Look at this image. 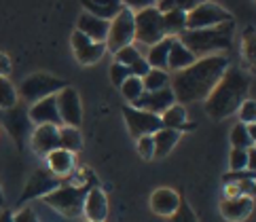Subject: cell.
<instances>
[{
	"label": "cell",
	"mask_w": 256,
	"mask_h": 222,
	"mask_svg": "<svg viewBox=\"0 0 256 222\" xmlns=\"http://www.w3.org/2000/svg\"><path fill=\"white\" fill-rule=\"evenodd\" d=\"M250 85V74H246L240 68H226L220 80L216 82V87L206 98V112L216 121L235 114L240 106L248 100Z\"/></svg>",
	"instance_id": "obj_2"
},
{
	"label": "cell",
	"mask_w": 256,
	"mask_h": 222,
	"mask_svg": "<svg viewBox=\"0 0 256 222\" xmlns=\"http://www.w3.org/2000/svg\"><path fill=\"white\" fill-rule=\"evenodd\" d=\"M58 100V112L62 118V125L66 127H76L83 121V106H80V98H78V91L74 87H64L62 91L56 94Z\"/></svg>",
	"instance_id": "obj_10"
},
{
	"label": "cell",
	"mask_w": 256,
	"mask_h": 222,
	"mask_svg": "<svg viewBox=\"0 0 256 222\" xmlns=\"http://www.w3.org/2000/svg\"><path fill=\"white\" fill-rule=\"evenodd\" d=\"M248 172H256V146L248 148Z\"/></svg>",
	"instance_id": "obj_44"
},
{
	"label": "cell",
	"mask_w": 256,
	"mask_h": 222,
	"mask_svg": "<svg viewBox=\"0 0 256 222\" xmlns=\"http://www.w3.org/2000/svg\"><path fill=\"white\" fill-rule=\"evenodd\" d=\"M0 222H13V212L4 210L2 214H0Z\"/></svg>",
	"instance_id": "obj_46"
},
{
	"label": "cell",
	"mask_w": 256,
	"mask_h": 222,
	"mask_svg": "<svg viewBox=\"0 0 256 222\" xmlns=\"http://www.w3.org/2000/svg\"><path fill=\"white\" fill-rule=\"evenodd\" d=\"M204 0H159L157 8L159 13H168V11H182V13H188L193 11L195 6H199Z\"/></svg>",
	"instance_id": "obj_30"
},
{
	"label": "cell",
	"mask_w": 256,
	"mask_h": 222,
	"mask_svg": "<svg viewBox=\"0 0 256 222\" xmlns=\"http://www.w3.org/2000/svg\"><path fill=\"white\" fill-rule=\"evenodd\" d=\"M172 222H199V220H197V216H195V212L190 210L188 203L182 201V203H180V208L174 212Z\"/></svg>",
	"instance_id": "obj_38"
},
{
	"label": "cell",
	"mask_w": 256,
	"mask_h": 222,
	"mask_svg": "<svg viewBox=\"0 0 256 222\" xmlns=\"http://www.w3.org/2000/svg\"><path fill=\"white\" fill-rule=\"evenodd\" d=\"M240 123H244V125H252V123H256V102L254 100H246L244 104L240 106Z\"/></svg>",
	"instance_id": "obj_36"
},
{
	"label": "cell",
	"mask_w": 256,
	"mask_h": 222,
	"mask_svg": "<svg viewBox=\"0 0 256 222\" xmlns=\"http://www.w3.org/2000/svg\"><path fill=\"white\" fill-rule=\"evenodd\" d=\"M85 222H89V220H85Z\"/></svg>",
	"instance_id": "obj_49"
},
{
	"label": "cell",
	"mask_w": 256,
	"mask_h": 222,
	"mask_svg": "<svg viewBox=\"0 0 256 222\" xmlns=\"http://www.w3.org/2000/svg\"><path fill=\"white\" fill-rule=\"evenodd\" d=\"M134 38L140 40L142 44H148V47L157 44L161 38H166L163 15L159 13L157 6L134 13Z\"/></svg>",
	"instance_id": "obj_5"
},
{
	"label": "cell",
	"mask_w": 256,
	"mask_h": 222,
	"mask_svg": "<svg viewBox=\"0 0 256 222\" xmlns=\"http://www.w3.org/2000/svg\"><path fill=\"white\" fill-rule=\"evenodd\" d=\"M180 140V132L176 129H166L161 127L157 134H152V142H154V159H163V156H168L174 146L178 144Z\"/></svg>",
	"instance_id": "obj_25"
},
{
	"label": "cell",
	"mask_w": 256,
	"mask_h": 222,
	"mask_svg": "<svg viewBox=\"0 0 256 222\" xmlns=\"http://www.w3.org/2000/svg\"><path fill=\"white\" fill-rule=\"evenodd\" d=\"M108 26H110V22H104V20H100V17H96V15L83 13V15L78 17L76 32L85 34L87 38H91L94 42H106Z\"/></svg>",
	"instance_id": "obj_20"
},
{
	"label": "cell",
	"mask_w": 256,
	"mask_h": 222,
	"mask_svg": "<svg viewBox=\"0 0 256 222\" xmlns=\"http://www.w3.org/2000/svg\"><path fill=\"white\" fill-rule=\"evenodd\" d=\"M226 22H233V15L208 0L186 13V30H204V28H214Z\"/></svg>",
	"instance_id": "obj_7"
},
{
	"label": "cell",
	"mask_w": 256,
	"mask_h": 222,
	"mask_svg": "<svg viewBox=\"0 0 256 222\" xmlns=\"http://www.w3.org/2000/svg\"><path fill=\"white\" fill-rule=\"evenodd\" d=\"M80 4L85 6V13L96 15L104 22H112L123 8L121 0H80Z\"/></svg>",
	"instance_id": "obj_21"
},
{
	"label": "cell",
	"mask_w": 256,
	"mask_h": 222,
	"mask_svg": "<svg viewBox=\"0 0 256 222\" xmlns=\"http://www.w3.org/2000/svg\"><path fill=\"white\" fill-rule=\"evenodd\" d=\"M121 94H123V98H125L127 102H130V104H134V102L144 94L142 78H138V76H130V78H127L123 85H121Z\"/></svg>",
	"instance_id": "obj_33"
},
{
	"label": "cell",
	"mask_w": 256,
	"mask_h": 222,
	"mask_svg": "<svg viewBox=\"0 0 256 222\" xmlns=\"http://www.w3.org/2000/svg\"><path fill=\"white\" fill-rule=\"evenodd\" d=\"M64 182H66V180L58 178V176L51 174L47 168L36 170V172L30 176L28 184H26V188H24L22 197H20V203H26V201H32V199H38V197L49 195V192H53L56 188H60Z\"/></svg>",
	"instance_id": "obj_9"
},
{
	"label": "cell",
	"mask_w": 256,
	"mask_h": 222,
	"mask_svg": "<svg viewBox=\"0 0 256 222\" xmlns=\"http://www.w3.org/2000/svg\"><path fill=\"white\" fill-rule=\"evenodd\" d=\"M28 116L32 125H62V118L58 112V100L56 96H49V98H42L38 102H34L32 108L28 110Z\"/></svg>",
	"instance_id": "obj_15"
},
{
	"label": "cell",
	"mask_w": 256,
	"mask_h": 222,
	"mask_svg": "<svg viewBox=\"0 0 256 222\" xmlns=\"http://www.w3.org/2000/svg\"><path fill=\"white\" fill-rule=\"evenodd\" d=\"M8 70H11V62H8V58L4 53H0V76L8 74Z\"/></svg>",
	"instance_id": "obj_45"
},
{
	"label": "cell",
	"mask_w": 256,
	"mask_h": 222,
	"mask_svg": "<svg viewBox=\"0 0 256 222\" xmlns=\"http://www.w3.org/2000/svg\"><path fill=\"white\" fill-rule=\"evenodd\" d=\"M30 142H32L34 152L47 156L49 152L60 148V127L36 125V129H32V134H30Z\"/></svg>",
	"instance_id": "obj_16"
},
{
	"label": "cell",
	"mask_w": 256,
	"mask_h": 222,
	"mask_svg": "<svg viewBox=\"0 0 256 222\" xmlns=\"http://www.w3.org/2000/svg\"><path fill=\"white\" fill-rule=\"evenodd\" d=\"M4 206V195H2V188H0V208Z\"/></svg>",
	"instance_id": "obj_47"
},
{
	"label": "cell",
	"mask_w": 256,
	"mask_h": 222,
	"mask_svg": "<svg viewBox=\"0 0 256 222\" xmlns=\"http://www.w3.org/2000/svg\"><path fill=\"white\" fill-rule=\"evenodd\" d=\"M254 178V174L248 172V170H244V172H228L224 176V184L226 182H240V180H252Z\"/></svg>",
	"instance_id": "obj_43"
},
{
	"label": "cell",
	"mask_w": 256,
	"mask_h": 222,
	"mask_svg": "<svg viewBox=\"0 0 256 222\" xmlns=\"http://www.w3.org/2000/svg\"><path fill=\"white\" fill-rule=\"evenodd\" d=\"M226 68L228 58H224V55H208V58H201L195 64H190L188 68L176 72L170 78V89L174 91L176 104L184 106L206 100Z\"/></svg>",
	"instance_id": "obj_1"
},
{
	"label": "cell",
	"mask_w": 256,
	"mask_h": 222,
	"mask_svg": "<svg viewBox=\"0 0 256 222\" xmlns=\"http://www.w3.org/2000/svg\"><path fill=\"white\" fill-rule=\"evenodd\" d=\"M233 30H235V24L226 22L214 28H204V30H184L178 36V40L199 60V58L214 55L218 51L231 49Z\"/></svg>",
	"instance_id": "obj_3"
},
{
	"label": "cell",
	"mask_w": 256,
	"mask_h": 222,
	"mask_svg": "<svg viewBox=\"0 0 256 222\" xmlns=\"http://www.w3.org/2000/svg\"><path fill=\"white\" fill-rule=\"evenodd\" d=\"M83 146V138H80V132L76 127H60V148L62 150H68L74 154L76 150H80Z\"/></svg>",
	"instance_id": "obj_28"
},
{
	"label": "cell",
	"mask_w": 256,
	"mask_h": 222,
	"mask_svg": "<svg viewBox=\"0 0 256 222\" xmlns=\"http://www.w3.org/2000/svg\"><path fill=\"white\" fill-rule=\"evenodd\" d=\"M66 87V82L62 78H56L51 74H44V72H38V74H32V76L26 78L22 85H20V98L26 100V102H38L42 98H49V96H56L58 91H62Z\"/></svg>",
	"instance_id": "obj_6"
},
{
	"label": "cell",
	"mask_w": 256,
	"mask_h": 222,
	"mask_svg": "<svg viewBox=\"0 0 256 222\" xmlns=\"http://www.w3.org/2000/svg\"><path fill=\"white\" fill-rule=\"evenodd\" d=\"M159 118H161V127H166V129H176V132H186V129H195L193 123H188V121H186V108L182 106V104H174V106H170Z\"/></svg>",
	"instance_id": "obj_23"
},
{
	"label": "cell",
	"mask_w": 256,
	"mask_h": 222,
	"mask_svg": "<svg viewBox=\"0 0 256 222\" xmlns=\"http://www.w3.org/2000/svg\"><path fill=\"white\" fill-rule=\"evenodd\" d=\"M13 222H38V216L32 208H24L22 212L13 214Z\"/></svg>",
	"instance_id": "obj_41"
},
{
	"label": "cell",
	"mask_w": 256,
	"mask_h": 222,
	"mask_svg": "<svg viewBox=\"0 0 256 222\" xmlns=\"http://www.w3.org/2000/svg\"><path fill=\"white\" fill-rule=\"evenodd\" d=\"M72 51H74L76 60L83 64V66H91L104 58L106 53V42H94L91 38H87L85 34L74 32L72 34Z\"/></svg>",
	"instance_id": "obj_14"
},
{
	"label": "cell",
	"mask_w": 256,
	"mask_h": 222,
	"mask_svg": "<svg viewBox=\"0 0 256 222\" xmlns=\"http://www.w3.org/2000/svg\"><path fill=\"white\" fill-rule=\"evenodd\" d=\"M123 116H125V123L130 134L138 140L142 136H152L161 129V118L157 114H150L146 110L140 108H134V106H125L123 108Z\"/></svg>",
	"instance_id": "obj_11"
},
{
	"label": "cell",
	"mask_w": 256,
	"mask_h": 222,
	"mask_svg": "<svg viewBox=\"0 0 256 222\" xmlns=\"http://www.w3.org/2000/svg\"><path fill=\"white\" fill-rule=\"evenodd\" d=\"M172 40L174 36H166L161 38L157 44H152L146 53V64L148 68H154V70H168V55H170V47H172Z\"/></svg>",
	"instance_id": "obj_26"
},
{
	"label": "cell",
	"mask_w": 256,
	"mask_h": 222,
	"mask_svg": "<svg viewBox=\"0 0 256 222\" xmlns=\"http://www.w3.org/2000/svg\"><path fill=\"white\" fill-rule=\"evenodd\" d=\"M254 210V197H231L220 203V214L228 222H244Z\"/></svg>",
	"instance_id": "obj_17"
},
{
	"label": "cell",
	"mask_w": 256,
	"mask_h": 222,
	"mask_svg": "<svg viewBox=\"0 0 256 222\" xmlns=\"http://www.w3.org/2000/svg\"><path fill=\"white\" fill-rule=\"evenodd\" d=\"M142 87H144V91H159V89L170 87V74H168V70H154V68H150L142 76Z\"/></svg>",
	"instance_id": "obj_29"
},
{
	"label": "cell",
	"mask_w": 256,
	"mask_h": 222,
	"mask_svg": "<svg viewBox=\"0 0 256 222\" xmlns=\"http://www.w3.org/2000/svg\"><path fill=\"white\" fill-rule=\"evenodd\" d=\"M161 15H163V30H166V36H174V38H176V34H182L186 30V13L168 11Z\"/></svg>",
	"instance_id": "obj_27"
},
{
	"label": "cell",
	"mask_w": 256,
	"mask_h": 222,
	"mask_svg": "<svg viewBox=\"0 0 256 222\" xmlns=\"http://www.w3.org/2000/svg\"><path fill=\"white\" fill-rule=\"evenodd\" d=\"M83 214L87 216L89 222H104L108 216V199L102 192V188H89L85 203H83Z\"/></svg>",
	"instance_id": "obj_18"
},
{
	"label": "cell",
	"mask_w": 256,
	"mask_h": 222,
	"mask_svg": "<svg viewBox=\"0 0 256 222\" xmlns=\"http://www.w3.org/2000/svg\"><path fill=\"white\" fill-rule=\"evenodd\" d=\"M89 188L94 186H87V184H70V182H64L60 188H56L49 195H44L42 201L51 206L53 210H58L60 214L68 216V218H76L83 214V203Z\"/></svg>",
	"instance_id": "obj_4"
},
{
	"label": "cell",
	"mask_w": 256,
	"mask_h": 222,
	"mask_svg": "<svg viewBox=\"0 0 256 222\" xmlns=\"http://www.w3.org/2000/svg\"><path fill=\"white\" fill-rule=\"evenodd\" d=\"M47 165H49L47 170L51 174H56L58 178H66V176L72 172V168H74V154L58 148V150L47 154Z\"/></svg>",
	"instance_id": "obj_24"
},
{
	"label": "cell",
	"mask_w": 256,
	"mask_h": 222,
	"mask_svg": "<svg viewBox=\"0 0 256 222\" xmlns=\"http://www.w3.org/2000/svg\"><path fill=\"white\" fill-rule=\"evenodd\" d=\"M114 62L116 64H121V66H125V68H130L134 62H138L140 58H142V53L134 47V44H127V47H123V49H118L116 53H114Z\"/></svg>",
	"instance_id": "obj_34"
},
{
	"label": "cell",
	"mask_w": 256,
	"mask_h": 222,
	"mask_svg": "<svg viewBox=\"0 0 256 222\" xmlns=\"http://www.w3.org/2000/svg\"><path fill=\"white\" fill-rule=\"evenodd\" d=\"M134 40V13L130 8H121L114 20L108 26V34H106V49L116 53L118 49L132 44Z\"/></svg>",
	"instance_id": "obj_8"
},
{
	"label": "cell",
	"mask_w": 256,
	"mask_h": 222,
	"mask_svg": "<svg viewBox=\"0 0 256 222\" xmlns=\"http://www.w3.org/2000/svg\"><path fill=\"white\" fill-rule=\"evenodd\" d=\"M121 4L125 8H130L132 13H138V11H144V8H150V6H157L154 0H121Z\"/></svg>",
	"instance_id": "obj_40"
},
{
	"label": "cell",
	"mask_w": 256,
	"mask_h": 222,
	"mask_svg": "<svg viewBox=\"0 0 256 222\" xmlns=\"http://www.w3.org/2000/svg\"><path fill=\"white\" fill-rule=\"evenodd\" d=\"M228 168H231V172H244V170H248V150L233 148L231 156H228Z\"/></svg>",
	"instance_id": "obj_35"
},
{
	"label": "cell",
	"mask_w": 256,
	"mask_h": 222,
	"mask_svg": "<svg viewBox=\"0 0 256 222\" xmlns=\"http://www.w3.org/2000/svg\"><path fill=\"white\" fill-rule=\"evenodd\" d=\"M180 203H182V199L174 188H159V190H154L150 197V210L159 216L172 218L174 212L180 208Z\"/></svg>",
	"instance_id": "obj_19"
},
{
	"label": "cell",
	"mask_w": 256,
	"mask_h": 222,
	"mask_svg": "<svg viewBox=\"0 0 256 222\" xmlns=\"http://www.w3.org/2000/svg\"><path fill=\"white\" fill-rule=\"evenodd\" d=\"M197 58L190 53L184 44H182L178 38L172 40V47H170V55H168V70H174V72H180L188 68L190 64H195Z\"/></svg>",
	"instance_id": "obj_22"
},
{
	"label": "cell",
	"mask_w": 256,
	"mask_h": 222,
	"mask_svg": "<svg viewBox=\"0 0 256 222\" xmlns=\"http://www.w3.org/2000/svg\"><path fill=\"white\" fill-rule=\"evenodd\" d=\"M130 76H132L130 70H127L125 66H121V64H116V62H114L112 66H110V80H112V85H114V87H121Z\"/></svg>",
	"instance_id": "obj_39"
},
{
	"label": "cell",
	"mask_w": 256,
	"mask_h": 222,
	"mask_svg": "<svg viewBox=\"0 0 256 222\" xmlns=\"http://www.w3.org/2000/svg\"><path fill=\"white\" fill-rule=\"evenodd\" d=\"M174 104H176L174 91L170 87H166V89H159V91H144V94L136 100L132 106L140 108V110H146V112H150V114L161 116Z\"/></svg>",
	"instance_id": "obj_13"
},
{
	"label": "cell",
	"mask_w": 256,
	"mask_h": 222,
	"mask_svg": "<svg viewBox=\"0 0 256 222\" xmlns=\"http://www.w3.org/2000/svg\"><path fill=\"white\" fill-rule=\"evenodd\" d=\"M127 70H130V74H132V76H138V78H142L144 74L148 72L150 68H148V64H146V60H144V58H140L138 62H134L132 66L127 68Z\"/></svg>",
	"instance_id": "obj_42"
},
{
	"label": "cell",
	"mask_w": 256,
	"mask_h": 222,
	"mask_svg": "<svg viewBox=\"0 0 256 222\" xmlns=\"http://www.w3.org/2000/svg\"><path fill=\"white\" fill-rule=\"evenodd\" d=\"M154 2H159V0H154Z\"/></svg>",
	"instance_id": "obj_48"
},
{
	"label": "cell",
	"mask_w": 256,
	"mask_h": 222,
	"mask_svg": "<svg viewBox=\"0 0 256 222\" xmlns=\"http://www.w3.org/2000/svg\"><path fill=\"white\" fill-rule=\"evenodd\" d=\"M136 142H138V152H140L142 159H146V161L154 159V142H152V136H142Z\"/></svg>",
	"instance_id": "obj_37"
},
{
	"label": "cell",
	"mask_w": 256,
	"mask_h": 222,
	"mask_svg": "<svg viewBox=\"0 0 256 222\" xmlns=\"http://www.w3.org/2000/svg\"><path fill=\"white\" fill-rule=\"evenodd\" d=\"M17 104V91L6 76H0V108L8 110Z\"/></svg>",
	"instance_id": "obj_32"
},
{
	"label": "cell",
	"mask_w": 256,
	"mask_h": 222,
	"mask_svg": "<svg viewBox=\"0 0 256 222\" xmlns=\"http://www.w3.org/2000/svg\"><path fill=\"white\" fill-rule=\"evenodd\" d=\"M2 123L6 127V132L11 134V138L17 142V146L24 148V142L28 140L30 134H32V121L28 116V110L22 108L20 104H15L13 108L4 110Z\"/></svg>",
	"instance_id": "obj_12"
},
{
	"label": "cell",
	"mask_w": 256,
	"mask_h": 222,
	"mask_svg": "<svg viewBox=\"0 0 256 222\" xmlns=\"http://www.w3.org/2000/svg\"><path fill=\"white\" fill-rule=\"evenodd\" d=\"M231 144H233V148H240V150H248V148L254 146V140L250 138L248 127L244 123H237L231 129Z\"/></svg>",
	"instance_id": "obj_31"
}]
</instances>
